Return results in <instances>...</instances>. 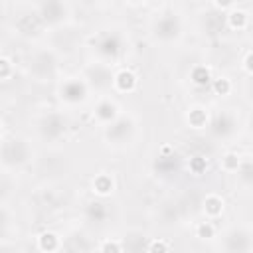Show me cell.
I'll return each mask as SVG.
<instances>
[{
  "label": "cell",
  "mask_w": 253,
  "mask_h": 253,
  "mask_svg": "<svg viewBox=\"0 0 253 253\" xmlns=\"http://www.w3.org/2000/svg\"><path fill=\"white\" fill-rule=\"evenodd\" d=\"M97 249V243L87 237L83 231H71L69 235L63 237V249L61 251H91Z\"/></svg>",
  "instance_id": "cell-21"
},
{
  "label": "cell",
  "mask_w": 253,
  "mask_h": 253,
  "mask_svg": "<svg viewBox=\"0 0 253 253\" xmlns=\"http://www.w3.org/2000/svg\"><path fill=\"white\" fill-rule=\"evenodd\" d=\"M208 132L213 140L221 144H231L243 128V121L237 109L233 107H221L217 111H211L210 123H208Z\"/></svg>",
  "instance_id": "cell-7"
},
{
  "label": "cell",
  "mask_w": 253,
  "mask_h": 253,
  "mask_svg": "<svg viewBox=\"0 0 253 253\" xmlns=\"http://www.w3.org/2000/svg\"><path fill=\"white\" fill-rule=\"evenodd\" d=\"M0 160H2V172L18 174L36 162V150L30 138L20 134H2L0 144Z\"/></svg>",
  "instance_id": "cell-4"
},
{
  "label": "cell",
  "mask_w": 253,
  "mask_h": 253,
  "mask_svg": "<svg viewBox=\"0 0 253 253\" xmlns=\"http://www.w3.org/2000/svg\"><path fill=\"white\" fill-rule=\"evenodd\" d=\"M243 69L247 75H253V49H249L245 55H243V61H241Z\"/></svg>",
  "instance_id": "cell-36"
},
{
  "label": "cell",
  "mask_w": 253,
  "mask_h": 253,
  "mask_svg": "<svg viewBox=\"0 0 253 253\" xmlns=\"http://www.w3.org/2000/svg\"><path fill=\"white\" fill-rule=\"evenodd\" d=\"M91 115H93V121H97L101 126H105L121 115V107L111 95H99L97 101L93 103Z\"/></svg>",
  "instance_id": "cell-18"
},
{
  "label": "cell",
  "mask_w": 253,
  "mask_h": 253,
  "mask_svg": "<svg viewBox=\"0 0 253 253\" xmlns=\"http://www.w3.org/2000/svg\"><path fill=\"white\" fill-rule=\"evenodd\" d=\"M245 32H247V36H249V40L253 42V16H251V20H249V26H247V30H245Z\"/></svg>",
  "instance_id": "cell-39"
},
{
  "label": "cell",
  "mask_w": 253,
  "mask_h": 253,
  "mask_svg": "<svg viewBox=\"0 0 253 253\" xmlns=\"http://www.w3.org/2000/svg\"><path fill=\"white\" fill-rule=\"evenodd\" d=\"M34 134L40 142L53 146L61 142L69 132V119L61 109H47L42 111L34 119Z\"/></svg>",
  "instance_id": "cell-6"
},
{
  "label": "cell",
  "mask_w": 253,
  "mask_h": 253,
  "mask_svg": "<svg viewBox=\"0 0 253 253\" xmlns=\"http://www.w3.org/2000/svg\"><path fill=\"white\" fill-rule=\"evenodd\" d=\"M243 97L253 107V75H249L247 81H245V85H243Z\"/></svg>",
  "instance_id": "cell-35"
},
{
  "label": "cell",
  "mask_w": 253,
  "mask_h": 253,
  "mask_svg": "<svg viewBox=\"0 0 253 253\" xmlns=\"http://www.w3.org/2000/svg\"><path fill=\"white\" fill-rule=\"evenodd\" d=\"M217 239V249L221 251H253V227L247 223H235L225 227Z\"/></svg>",
  "instance_id": "cell-10"
},
{
  "label": "cell",
  "mask_w": 253,
  "mask_h": 253,
  "mask_svg": "<svg viewBox=\"0 0 253 253\" xmlns=\"http://www.w3.org/2000/svg\"><path fill=\"white\" fill-rule=\"evenodd\" d=\"M81 6H85V8H93V6H99L103 0H77Z\"/></svg>",
  "instance_id": "cell-38"
},
{
  "label": "cell",
  "mask_w": 253,
  "mask_h": 253,
  "mask_svg": "<svg viewBox=\"0 0 253 253\" xmlns=\"http://www.w3.org/2000/svg\"><path fill=\"white\" fill-rule=\"evenodd\" d=\"M148 38L154 45L172 47L186 38V18L178 8L164 6L148 22Z\"/></svg>",
  "instance_id": "cell-2"
},
{
  "label": "cell",
  "mask_w": 253,
  "mask_h": 253,
  "mask_svg": "<svg viewBox=\"0 0 253 253\" xmlns=\"http://www.w3.org/2000/svg\"><path fill=\"white\" fill-rule=\"evenodd\" d=\"M186 215H188L186 202L176 196L162 198L154 208V219L162 227H178V225H182Z\"/></svg>",
  "instance_id": "cell-11"
},
{
  "label": "cell",
  "mask_w": 253,
  "mask_h": 253,
  "mask_svg": "<svg viewBox=\"0 0 253 253\" xmlns=\"http://www.w3.org/2000/svg\"><path fill=\"white\" fill-rule=\"evenodd\" d=\"M182 166H184V162H182L180 154H178L176 150H172L170 146H164V148L158 152V156L154 158V162H152L154 174H156L158 178H162V180L176 178V176L182 172Z\"/></svg>",
  "instance_id": "cell-15"
},
{
  "label": "cell",
  "mask_w": 253,
  "mask_h": 253,
  "mask_svg": "<svg viewBox=\"0 0 253 253\" xmlns=\"http://www.w3.org/2000/svg\"><path fill=\"white\" fill-rule=\"evenodd\" d=\"M138 121L132 113L121 111V115L111 121L109 125L101 126V136L107 146L113 150H126L130 148L138 138Z\"/></svg>",
  "instance_id": "cell-5"
},
{
  "label": "cell",
  "mask_w": 253,
  "mask_h": 253,
  "mask_svg": "<svg viewBox=\"0 0 253 253\" xmlns=\"http://www.w3.org/2000/svg\"><path fill=\"white\" fill-rule=\"evenodd\" d=\"M211 87H213V91L217 93V95H227L233 87H231V81L227 79V77H217V79H213L211 81Z\"/></svg>",
  "instance_id": "cell-32"
},
{
  "label": "cell",
  "mask_w": 253,
  "mask_h": 253,
  "mask_svg": "<svg viewBox=\"0 0 253 253\" xmlns=\"http://www.w3.org/2000/svg\"><path fill=\"white\" fill-rule=\"evenodd\" d=\"M12 73H14V61L8 55H2L0 57V77H2V81L8 83L12 79Z\"/></svg>",
  "instance_id": "cell-31"
},
{
  "label": "cell",
  "mask_w": 253,
  "mask_h": 253,
  "mask_svg": "<svg viewBox=\"0 0 253 253\" xmlns=\"http://www.w3.org/2000/svg\"><path fill=\"white\" fill-rule=\"evenodd\" d=\"M206 168H208V162H206L204 156H192V158H190V170H192L196 176H200L202 172H206Z\"/></svg>",
  "instance_id": "cell-33"
},
{
  "label": "cell",
  "mask_w": 253,
  "mask_h": 253,
  "mask_svg": "<svg viewBox=\"0 0 253 253\" xmlns=\"http://www.w3.org/2000/svg\"><path fill=\"white\" fill-rule=\"evenodd\" d=\"M26 77L34 83H57L61 75V53L51 43L34 45L24 61Z\"/></svg>",
  "instance_id": "cell-3"
},
{
  "label": "cell",
  "mask_w": 253,
  "mask_h": 253,
  "mask_svg": "<svg viewBox=\"0 0 253 253\" xmlns=\"http://www.w3.org/2000/svg\"><path fill=\"white\" fill-rule=\"evenodd\" d=\"M233 178L243 192H253V154L241 156V162L233 172Z\"/></svg>",
  "instance_id": "cell-20"
},
{
  "label": "cell",
  "mask_w": 253,
  "mask_h": 253,
  "mask_svg": "<svg viewBox=\"0 0 253 253\" xmlns=\"http://www.w3.org/2000/svg\"><path fill=\"white\" fill-rule=\"evenodd\" d=\"M251 154H253V142H251Z\"/></svg>",
  "instance_id": "cell-41"
},
{
  "label": "cell",
  "mask_w": 253,
  "mask_h": 253,
  "mask_svg": "<svg viewBox=\"0 0 253 253\" xmlns=\"http://www.w3.org/2000/svg\"><path fill=\"white\" fill-rule=\"evenodd\" d=\"M138 85V77L132 69L128 67H119L115 71V91L119 93H130Z\"/></svg>",
  "instance_id": "cell-22"
},
{
  "label": "cell",
  "mask_w": 253,
  "mask_h": 253,
  "mask_svg": "<svg viewBox=\"0 0 253 253\" xmlns=\"http://www.w3.org/2000/svg\"><path fill=\"white\" fill-rule=\"evenodd\" d=\"M210 117H211V111L204 105H194L186 111V123L190 128H196V130L206 128L210 123Z\"/></svg>",
  "instance_id": "cell-23"
},
{
  "label": "cell",
  "mask_w": 253,
  "mask_h": 253,
  "mask_svg": "<svg viewBox=\"0 0 253 253\" xmlns=\"http://www.w3.org/2000/svg\"><path fill=\"white\" fill-rule=\"evenodd\" d=\"M12 30L20 40L36 42L38 38L43 36V32H47V26H45V22L42 20V16L36 8V10H26V12L18 14L12 20Z\"/></svg>",
  "instance_id": "cell-12"
},
{
  "label": "cell",
  "mask_w": 253,
  "mask_h": 253,
  "mask_svg": "<svg viewBox=\"0 0 253 253\" xmlns=\"http://www.w3.org/2000/svg\"><path fill=\"white\" fill-rule=\"evenodd\" d=\"M227 28V12H221L217 8H208L200 14V30L206 36H219Z\"/></svg>",
  "instance_id": "cell-19"
},
{
  "label": "cell",
  "mask_w": 253,
  "mask_h": 253,
  "mask_svg": "<svg viewBox=\"0 0 253 253\" xmlns=\"http://www.w3.org/2000/svg\"><path fill=\"white\" fill-rule=\"evenodd\" d=\"M38 12L45 22L47 30H55L69 24V16H71V8L67 0H42L38 4Z\"/></svg>",
  "instance_id": "cell-14"
},
{
  "label": "cell",
  "mask_w": 253,
  "mask_h": 253,
  "mask_svg": "<svg viewBox=\"0 0 253 253\" xmlns=\"http://www.w3.org/2000/svg\"><path fill=\"white\" fill-rule=\"evenodd\" d=\"M34 204L42 211H55V210L63 208L65 192H61L55 186V182H43L42 188H38V192L34 194Z\"/></svg>",
  "instance_id": "cell-17"
},
{
  "label": "cell",
  "mask_w": 253,
  "mask_h": 253,
  "mask_svg": "<svg viewBox=\"0 0 253 253\" xmlns=\"http://www.w3.org/2000/svg\"><path fill=\"white\" fill-rule=\"evenodd\" d=\"M239 162H241V154H237V152L229 150V152H225V154H223V158H221V170H223V172H227V174H233V172L237 170Z\"/></svg>",
  "instance_id": "cell-30"
},
{
  "label": "cell",
  "mask_w": 253,
  "mask_h": 253,
  "mask_svg": "<svg viewBox=\"0 0 253 253\" xmlns=\"http://www.w3.org/2000/svg\"><path fill=\"white\" fill-rule=\"evenodd\" d=\"M38 249L40 251H61L63 249V237L55 231H42L38 235Z\"/></svg>",
  "instance_id": "cell-26"
},
{
  "label": "cell",
  "mask_w": 253,
  "mask_h": 253,
  "mask_svg": "<svg viewBox=\"0 0 253 253\" xmlns=\"http://www.w3.org/2000/svg\"><path fill=\"white\" fill-rule=\"evenodd\" d=\"M115 188H117V182H115V178H113L109 172H101V174H97V176L91 180V190H93V194L99 196V198H109V196H113Z\"/></svg>",
  "instance_id": "cell-25"
},
{
  "label": "cell",
  "mask_w": 253,
  "mask_h": 253,
  "mask_svg": "<svg viewBox=\"0 0 253 253\" xmlns=\"http://www.w3.org/2000/svg\"><path fill=\"white\" fill-rule=\"evenodd\" d=\"M170 247H172L170 243H162V241H150L146 249H148V251H168Z\"/></svg>",
  "instance_id": "cell-37"
},
{
  "label": "cell",
  "mask_w": 253,
  "mask_h": 253,
  "mask_svg": "<svg viewBox=\"0 0 253 253\" xmlns=\"http://www.w3.org/2000/svg\"><path fill=\"white\" fill-rule=\"evenodd\" d=\"M113 217V206L107 202V198H95L85 202L83 206V219L91 227H103Z\"/></svg>",
  "instance_id": "cell-16"
},
{
  "label": "cell",
  "mask_w": 253,
  "mask_h": 253,
  "mask_svg": "<svg viewBox=\"0 0 253 253\" xmlns=\"http://www.w3.org/2000/svg\"><path fill=\"white\" fill-rule=\"evenodd\" d=\"M55 95L65 109H79L89 103L93 89L89 81L83 77V73H75V75H65L57 81Z\"/></svg>",
  "instance_id": "cell-8"
},
{
  "label": "cell",
  "mask_w": 253,
  "mask_h": 253,
  "mask_svg": "<svg viewBox=\"0 0 253 253\" xmlns=\"http://www.w3.org/2000/svg\"><path fill=\"white\" fill-rule=\"evenodd\" d=\"M6 4H10V2H16V4H20V2H26V0H4Z\"/></svg>",
  "instance_id": "cell-40"
},
{
  "label": "cell",
  "mask_w": 253,
  "mask_h": 253,
  "mask_svg": "<svg viewBox=\"0 0 253 253\" xmlns=\"http://www.w3.org/2000/svg\"><path fill=\"white\" fill-rule=\"evenodd\" d=\"M115 65H109V63H103V61H97V59H91L83 69V77L89 81L93 93L99 97V95H111L115 91Z\"/></svg>",
  "instance_id": "cell-9"
},
{
  "label": "cell",
  "mask_w": 253,
  "mask_h": 253,
  "mask_svg": "<svg viewBox=\"0 0 253 253\" xmlns=\"http://www.w3.org/2000/svg\"><path fill=\"white\" fill-rule=\"evenodd\" d=\"M249 20H251V16L245 10L233 8L227 12V28H231V30H247Z\"/></svg>",
  "instance_id": "cell-27"
},
{
  "label": "cell",
  "mask_w": 253,
  "mask_h": 253,
  "mask_svg": "<svg viewBox=\"0 0 253 253\" xmlns=\"http://www.w3.org/2000/svg\"><path fill=\"white\" fill-rule=\"evenodd\" d=\"M235 4H237V0H211V6L217 8V10H221V12H229V10H233Z\"/></svg>",
  "instance_id": "cell-34"
},
{
  "label": "cell",
  "mask_w": 253,
  "mask_h": 253,
  "mask_svg": "<svg viewBox=\"0 0 253 253\" xmlns=\"http://www.w3.org/2000/svg\"><path fill=\"white\" fill-rule=\"evenodd\" d=\"M215 233H217V229H215L213 219H208L206 217L204 221H200L196 225V237H200V239H213Z\"/></svg>",
  "instance_id": "cell-29"
},
{
  "label": "cell",
  "mask_w": 253,
  "mask_h": 253,
  "mask_svg": "<svg viewBox=\"0 0 253 253\" xmlns=\"http://www.w3.org/2000/svg\"><path fill=\"white\" fill-rule=\"evenodd\" d=\"M34 168H36L38 176L43 182H55L61 176H65V172H67V160H65V156L61 152L49 150L43 156L36 158Z\"/></svg>",
  "instance_id": "cell-13"
},
{
  "label": "cell",
  "mask_w": 253,
  "mask_h": 253,
  "mask_svg": "<svg viewBox=\"0 0 253 253\" xmlns=\"http://www.w3.org/2000/svg\"><path fill=\"white\" fill-rule=\"evenodd\" d=\"M223 210H225V202H223V198H221L219 194H215V192L208 194V196L202 200V211H204V217H208V219H213V221H215L217 217H221Z\"/></svg>",
  "instance_id": "cell-24"
},
{
  "label": "cell",
  "mask_w": 253,
  "mask_h": 253,
  "mask_svg": "<svg viewBox=\"0 0 253 253\" xmlns=\"http://www.w3.org/2000/svg\"><path fill=\"white\" fill-rule=\"evenodd\" d=\"M132 47V40L126 28L123 26H105L97 30L87 40V51L91 59L109 63V65H121Z\"/></svg>",
  "instance_id": "cell-1"
},
{
  "label": "cell",
  "mask_w": 253,
  "mask_h": 253,
  "mask_svg": "<svg viewBox=\"0 0 253 253\" xmlns=\"http://www.w3.org/2000/svg\"><path fill=\"white\" fill-rule=\"evenodd\" d=\"M190 79L194 85L198 87H206V85H211L213 77H211V71L208 65H196L192 71H190Z\"/></svg>",
  "instance_id": "cell-28"
}]
</instances>
